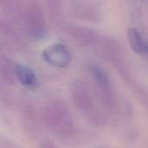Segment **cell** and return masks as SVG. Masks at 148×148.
Returning <instances> with one entry per match:
<instances>
[{"label": "cell", "mask_w": 148, "mask_h": 148, "mask_svg": "<svg viewBox=\"0 0 148 148\" xmlns=\"http://www.w3.org/2000/svg\"><path fill=\"white\" fill-rule=\"evenodd\" d=\"M42 56L48 63L55 67L64 68L70 62V53L61 44H56L46 49L43 51Z\"/></svg>", "instance_id": "obj_1"}, {"label": "cell", "mask_w": 148, "mask_h": 148, "mask_svg": "<svg viewBox=\"0 0 148 148\" xmlns=\"http://www.w3.org/2000/svg\"><path fill=\"white\" fill-rule=\"evenodd\" d=\"M128 40L131 48L135 52L148 55V42L144 39L138 30L135 29H130L128 30Z\"/></svg>", "instance_id": "obj_2"}, {"label": "cell", "mask_w": 148, "mask_h": 148, "mask_svg": "<svg viewBox=\"0 0 148 148\" xmlns=\"http://www.w3.org/2000/svg\"><path fill=\"white\" fill-rule=\"evenodd\" d=\"M16 75L18 81L26 87H31L36 82V75L34 72L27 66L16 65Z\"/></svg>", "instance_id": "obj_3"}]
</instances>
